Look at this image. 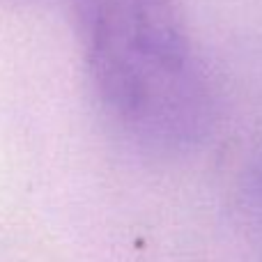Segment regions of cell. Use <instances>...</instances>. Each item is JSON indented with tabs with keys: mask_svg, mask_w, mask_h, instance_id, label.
<instances>
[{
	"mask_svg": "<svg viewBox=\"0 0 262 262\" xmlns=\"http://www.w3.org/2000/svg\"><path fill=\"white\" fill-rule=\"evenodd\" d=\"M74 30L99 108L152 149L193 143L207 88L182 0H72Z\"/></svg>",
	"mask_w": 262,
	"mask_h": 262,
	"instance_id": "cell-1",
	"label": "cell"
}]
</instances>
